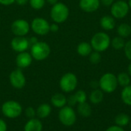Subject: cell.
Instances as JSON below:
<instances>
[{
  "label": "cell",
  "mask_w": 131,
  "mask_h": 131,
  "mask_svg": "<svg viewBox=\"0 0 131 131\" xmlns=\"http://www.w3.org/2000/svg\"><path fill=\"white\" fill-rule=\"evenodd\" d=\"M31 25L23 19H15L11 25V31L15 36H25L30 31Z\"/></svg>",
  "instance_id": "10"
},
{
  "label": "cell",
  "mask_w": 131,
  "mask_h": 131,
  "mask_svg": "<svg viewBox=\"0 0 131 131\" xmlns=\"http://www.w3.org/2000/svg\"><path fill=\"white\" fill-rule=\"evenodd\" d=\"M125 40L124 38L117 36H115L113 39H111V46L116 50H121V49H124V47L125 46Z\"/></svg>",
  "instance_id": "26"
},
{
  "label": "cell",
  "mask_w": 131,
  "mask_h": 131,
  "mask_svg": "<svg viewBox=\"0 0 131 131\" xmlns=\"http://www.w3.org/2000/svg\"><path fill=\"white\" fill-rule=\"evenodd\" d=\"M130 8L127 2L124 0H117L111 6V13L114 19H124L129 12Z\"/></svg>",
  "instance_id": "8"
},
{
  "label": "cell",
  "mask_w": 131,
  "mask_h": 131,
  "mask_svg": "<svg viewBox=\"0 0 131 131\" xmlns=\"http://www.w3.org/2000/svg\"><path fill=\"white\" fill-rule=\"evenodd\" d=\"M45 2H46L45 0H28L29 5L35 10L41 9L45 6Z\"/></svg>",
  "instance_id": "28"
},
{
  "label": "cell",
  "mask_w": 131,
  "mask_h": 131,
  "mask_svg": "<svg viewBox=\"0 0 131 131\" xmlns=\"http://www.w3.org/2000/svg\"><path fill=\"white\" fill-rule=\"evenodd\" d=\"M69 14L70 11L68 5L59 2L52 5L50 12L51 19L58 24L64 22L68 19Z\"/></svg>",
  "instance_id": "2"
},
{
  "label": "cell",
  "mask_w": 131,
  "mask_h": 131,
  "mask_svg": "<svg viewBox=\"0 0 131 131\" xmlns=\"http://www.w3.org/2000/svg\"><path fill=\"white\" fill-rule=\"evenodd\" d=\"M51 113V107L48 103L40 104L36 110V116L40 119H45L50 116Z\"/></svg>",
  "instance_id": "18"
},
{
  "label": "cell",
  "mask_w": 131,
  "mask_h": 131,
  "mask_svg": "<svg viewBox=\"0 0 131 131\" xmlns=\"http://www.w3.org/2000/svg\"><path fill=\"white\" fill-rule=\"evenodd\" d=\"M104 92L100 89H94L91 91L89 96V100L92 104L97 105L100 104L104 100Z\"/></svg>",
  "instance_id": "19"
},
{
  "label": "cell",
  "mask_w": 131,
  "mask_h": 131,
  "mask_svg": "<svg viewBox=\"0 0 131 131\" xmlns=\"http://www.w3.org/2000/svg\"><path fill=\"white\" fill-rule=\"evenodd\" d=\"M127 4H128V5H129V8L131 9V0H128Z\"/></svg>",
  "instance_id": "43"
},
{
  "label": "cell",
  "mask_w": 131,
  "mask_h": 131,
  "mask_svg": "<svg viewBox=\"0 0 131 131\" xmlns=\"http://www.w3.org/2000/svg\"><path fill=\"white\" fill-rule=\"evenodd\" d=\"M117 32L123 38L129 37L131 35V26L127 23H121L117 26Z\"/></svg>",
  "instance_id": "25"
},
{
  "label": "cell",
  "mask_w": 131,
  "mask_h": 131,
  "mask_svg": "<svg viewBox=\"0 0 131 131\" xmlns=\"http://www.w3.org/2000/svg\"><path fill=\"white\" fill-rule=\"evenodd\" d=\"M51 103L54 107L61 109L67 105V97L63 93H57L51 97Z\"/></svg>",
  "instance_id": "17"
},
{
  "label": "cell",
  "mask_w": 131,
  "mask_h": 131,
  "mask_svg": "<svg viewBox=\"0 0 131 131\" xmlns=\"http://www.w3.org/2000/svg\"><path fill=\"white\" fill-rule=\"evenodd\" d=\"M114 121H115L116 125L121 127H125L130 124V117H129L128 114L125 113H118L115 117Z\"/></svg>",
  "instance_id": "22"
},
{
  "label": "cell",
  "mask_w": 131,
  "mask_h": 131,
  "mask_svg": "<svg viewBox=\"0 0 131 131\" xmlns=\"http://www.w3.org/2000/svg\"><path fill=\"white\" fill-rule=\"evenodd\" d=\"M31 55L32 58L37 61L46 59L51 53V47L49 45L42 41H38L31 46Z\"/></svg>",
  "instance_id": "4"
},
{
  "label": "cell",
  "mask_w": 131,
  "mask_h": 131,
  "mask_svg": "<svg viewBox=\"0 0 131 131\" xmlns=\"http://www.w3.org/2000/svg\"><path fill=\"white\" fill-rule=\"evenodd\" d=\"M43 124L37 118L29 119L24 126V131H42Z\"/></svg>",
  "instance_id": "15"
},
{
  "label": "cell",
  "mask_w": 131,
  "mask_h": 131,
  "mask_svg": "<svg viewBox=\"0 0 131 131\" xmlns=\"http://www.w3.org/2000/svg\"><path fill=\"white\" fill-rule=\"evenodd\" d=\"M2 114L8 119H15L22 113L21 105L15 100H8L3 103L1 108Z\"/></svg>",
  "instance_id": "5"
},
{
  "label": "cell",
  "mask_w": 131,
  "mask_h": 131,
  "mask_svg": "<svg viewBox=\"0 0 131 131\" xmlns=\"http://www.w3.org/2000/svg\"><path fill=\"white\" fill-rule=\"evenodd\" d=\"M32 56L31 53L25 51L21 53H18L16 58H15V63L18 68L22 69H26L31 66L32 63Z\"/></svg>",
  "instance_id": "13"
},
{
  "label": "cell",
  "mask_w": 131,
  "mask_h": 131,
  "mask_svg": "<svg viewBox=\"0 0 131 131\" xmlns=\"http://www.w3.org/2000/svg\"><path fill=\"white\" fill-rule=\"evenodd\" d=\"M121 100L127 106L131 107V84L123 87L121 93Z\"/></svg>",
  "instance_id": "23"
},
{
  "label": "cell",
  "mask_w": 131,
  "mask_h": 131,
  "mask_svg": "<svg viewBox=\"0 0 131 131\" xmlns=\"http://www.w3.org/2000/svg\"><path fill=\"white\" fill-rule=\"evenodd\" d=\"M89 59H90V62L92 64H94V65L98 64L101 60V53L97 52V51H94V52L92 51L91 53L89 55Z\"/></svg>",
  "instance_id": "29"
},
{
  "label": "cell",
  "mask_w": 131,
  "mask_h": 131,
  "mask_svg": "<svg viewBox=\"0 0 131 131\" xmlns=\"http://www.w3.org/2000/svg\"><path fill=\"white\" fill-rule=\"evenodd\" d=\"M124 50L126 57L131 61V39L126 42L125 46L124 47Z\"/></svg>",
  "instance_id": "30"
},
{
  "label": "cell",
  "mask_w": 131,
  "mask_h": 131,
  "mask_svg": "<svg viewBox=\"0 0 131 131\" xmlns=\"http://www.w3.org/2000/svg\"><path fill=\"white\" fill-rule=\"evenodd\" d=\"M93 51L91 43L88 42H81L77 46V53L81 56H88Z\"/></svg>",
  "instance_id": "20"
},
{
  "label": "cell",
  "mask_w": 131,
  "mask_h": 131,
  "mask_svg": "<svg viewBox=\"0 0 131 131\" xmlns=\"http://www.w3.org/2000/svg\"><path fill=\"white\" fill-rule=\"evenodd\" d=\"M78 77L73 73H66L60 79L59 86L61 90L67 93H71L77 88Z\"/></svg>",
  "instance_id": "7"
},
{
  "label": "cell",
  "mask_w": 131,
  "mask_h": 131,
  "mask_svg": "<svg viewBox=\"0 0 131 131\" xmlns=\"http://www.w3.org/2000/svg\"><path fill=\"white\" fill-rule=\"evenodd\" d=\"M74 97L76 98V100L78 103H84L87 102V99H88V96L85 91L82 90H78L74 94Z\"/></svg>",
  "instance_id": "27"
},
{
  "label": "cell",
  "mask_w": 131,
  "mask_h": 131,
  "mask_svg": "<svg viewBox=\"0 0 131 131\" xmlns=\"http://www.w3.org/2000/svg\"><path fill=\"white\" fill-rule=\"evenodd\" d=\"M101 5L100 0H80L79 7L85 12H94L97 11Z\"/></svg>",
  "instance_id": "14"
},
{
  "label": "cell",
  "mask_w": 131,
  "mask_h": 131,
  "mask_svg": "<svg viewBox=\"0 0 131 131\" xmlns=\"http://www.w3.org/2000/svg\"><path fill=\"white\" fill-rule=\"evenodd\" d=\"M90 85H91V88H93V90L99 88V82L97 81V80H93V81H91V83H90Z\"/></svg>",
  "instance_id": "38"
},
{
  "label": "cell",
  "mask_w": 131,
  "mask_h": 131,
  "mask_svg": "<svg viewBox=\"0 0 131 131\" xmlns=\"http://www.w3.org/2000/svg\"><path fill=\"white\" fill-rule=\"evenodd\" d=\"M98 82L99 88L106 93H114L118 86L117 76L112 73H104L101 76Z\"/></svg>",
  "instance_id": "3"
},
{
  "label": "cell",
  "mask_w": 131,
  "mask_h": 131,
  "mask_svg": "<svg viewBox=\"0 0 131 131\" xmlns=\"http://www.w3.org/2000/svg\"><path fill=\"white\" fill-rule=\"evenodd\" d=\"M77 110L80 116H81L82 117H85V118L91 117L92 113L91 107L87 102L78 103L77 106Z\"/></svg>",
  "instance_id": "21"
},
{
  "label": "cell",
  "mask_w": 131,
  "mask_h": 131,
  "mask_svg": "<svg viewBox=\"0 0 131 131\" xmlns=\"http://www.w3.org/2000/svg\"><path fill=\"white\" fill-rule=\"evenodd\" d=\"M31 29L38 36H45L50 32V24L45 19L36 17L31 21Z\"/></svg>",
  "instance_id": "9"
},
{
  "label": "cell",
  "mask_w": 131,
  "mask_h": 131,
  "mask_svg": "<svg viewBox=\"0 0 131 131\" xmlns=\"http://www.w3.org/2000/svg\"><path fill=\"white\" fill-rule=\"evenodd\" d=\"M58 120L65 127H71L77 121V114L72 107L66 105L61 108L58 112Z\"/></svg>",
  "instance_id": "6"
},
{
  "label": "cell",
  "mask_w": 131,
  "mask_h": 131,
  "mask_svg": "<svg viewBox=\"0 0 131 131\" xmlns=\"http://www.w3.org/2000/svg\"><path fill=\"white\" fill-rule=\"evenodd\" d=\"M28 2V0H15V3L18 5H25Z\"/></svg>",
  "instance_id": "39"
},
{
  "label": "cell",
  "mask_w": 131,
  "mask_h": 131,
  "mask_svg": "<svg viewBox=\"0 0 131 131\" xmlns=\"http://www.w3.org/2000/svg\"><path fill=\"white\" fill-rule=\"evenodd\" d=\"M100 25L106 31L112 30L116 25L115 19L112 15H104L100 19Z\"/></svg>",
  "instance_id": "16"
},
{
  "label": "cell",
  "mask_w": 131,
  "mask_h": 131,
  "mask_svg": "<svg viewBox=\"0 0 131 131\" xmlns=\"http://www.w3.org/2000/svg\"><path fill=\"white\" fill-rule=\"evenodd\" d=\"M111 39L107 33L104 32H98L92 36L90 43L93 50L102 53L109 48L111 46Z\"/></svg>",
  "instance_id": "1"
},
{
  "label": "cell",
  "mask_w": 131,
  "mask_h": 131,
  "mask_svg": "<svg viewBox=\"0 0 131 131\" xmlns=\"http://www.w3.org/2000/svg\"><path fill=\"white\" fill-rule=\"evenodd\" d=\"M15 2V0H0V4L2 5H11Z\"/></svg>",
  "instance_id": "37"
},
{
  "label": "cell",
  "mask_w": 131,
  "mask_h": 131,
  "mask_svg": "<svg viewBox=\"0 0 131 131\" xmlns=\"http://www.w3.org/2000/svg\"><path fill=\"white\" fill-rule=\"evenodd\" d=\"M48 3H49V4H51V5H54V4H56L57 2H58V0H45Z\"/></svg>",
  "instance_id": "41"
},
{
  "label": "cell",
  "mask_w": 131,
  "mask_h": 131,
  "mask_svg": "<svg viewBox=\"0 0 131 131\" xmlns=\"http://www.w3.org/2000/svg\"><path fill=\"white\" fill-rule=\"evenodd\" d=\"M9 82L12 87L17 90H21L26 84V78L19 68L12 71L9 74Z\"/></svg>",
  "instance_id": "11"
},
{
  "label": "cell",
  "mask_w": 131,
  "mask_h": 131,
  "mask_svg": "<svg viewBox=\"0 0 131 131\" xmlns=\"http://www.w3.org/2000/svg\"><path fill=\"white\" fill-rule=\"evenodd\" d=\"M127 73H129V75L131 76V62L129 64L128 67H127Z\"/></svg>",
  "instance_id": "42"
},
{
  "label": "cell",
  "mask_w": 131,
  "mask_h": 131,
  "mask_svg": "<svg viewBox=\"0 0 131 131\" xmlns=\"http://www.w3.org/2000/svg\"><path fill=\"white\" fill-rule=\"evenodd\" d=\"M59 30V26L58 24L56 22H54L50 25V32H57Z\"/></svg>",
  "instance_id": "35"
},
{
  "label": "cell",
  "mask_w": 131,
  "mask_h": 131,
  "mask_svg": "<svg viewBox=\"0 0 131 131\" xmlns=\"http://www.w3.org/2000/svg\"><path fill=\"white\" fill-rule=\"evenodd\" d=\"M67 104L68 106H70V107H74V106H76L78 104V102H77L76 98H75V97H74V94L69 96L67 98Z\"/></svg>",
  "instance_id": "32"
},
{
  "label": "cell",
  "mask_w": 131,
  "mask_h": 131,
  "mask_svg": "<svg viewBox=\"0 0 131 131\" xmlns=\"http://www.w3.org/2000/svg\"><path fill=\"white\" fill-rule=\"evenodd\" d=\"M7 129L8 126L6 122L3 119L0 118V131H7Z\"/></svg>",
  "instance_id": "34"
},
{
  "label": "cell",
  "mask_w": 131,
  "mask_h": 131,
  "mask_svg": "<svg viewBox=\"0 0 131 131\" xmlns=\"http://www.w3.org/2000/svg\"><path fill=\"white\" fill-rule=\"evenodd\" d=\"M117 80L118 83V86H121L122 87H125L130 84L131 76L129 75L128 73L126 72H121L117 76Z\"/></svg>",
  "instance_id": "24"
},
{
  "label": "cell",
  "mask_w": 131,
  "mask_h": 131,
  "mask_svg": "<svg viewBox=\"0 0 131 131\" xmlns=\"http://www.w3.org/2000/svg\"><path fill=\"white\" fill-rule=\"evenodd\" d=\"M101 4H102L104 6L106 7H111L112 4L114 2V0H100Z\"/></svg>",
  "instance_id": "36"
},
{
  "label": "cell",
  "mask_w": 131,
  "mask_h": 131,
  "mask_svg": "<svg viewBox=\"0 0 131 131\" xmlns=\"http://www.w3.org/2000/svg\"><path fill=\"white\" fill-rule=\"evenodd\" d=\"M105 131H125V130L124 127H119L115 124V125H112V126L107 127Z\"/></svg>",
  "instance_id": "33"
},
{
  "label": "cell",
  "mask_w": 131,
  "mask_h": 131,
  "mask_svg": "<svg viewBox=\"0 0 131 131\" xmlns=\"http://www.w3.org/2000/svg\"><path fill=\"white\" fill-rule=\"evenodd\" d=\"M25 113L28 119L35 118L36 116V110H35V108H33L32 107H28L25 109Z\"/></svg>",
  "instance_id": "31"
},
{
  "label": "cell",
  "mask_w": 131,
  "mask_h": 131,
  "mask_svg": "<svg viewBox=\"0 0 131 131\" xmlns=\"http://www.w3.org/2000/svg\"><path fill=\"white\" fill-rule=\"evenodd\" d=\"M38 42V39H36V37H31V39L29 40L30 46H31V45L35 44V42Z\"/></svg>",
  "instance_id": "40"
},
{
  "label": "cell",
  "mask_w": 131,
  "mask_h": 131,
  "mask_svg": "<svg viewBox=\"0 0 131 131\" xmlns=\"http://www.w3.org/2000/svg\"><path fill=\"white\" fill-rule=\"evenodd\" d=\"M10 44L12 49L18 53L26 51L30 46L29 40L25 36H15Z\"/></svg>",
  "instance_id": "12"
}]
</instances>
